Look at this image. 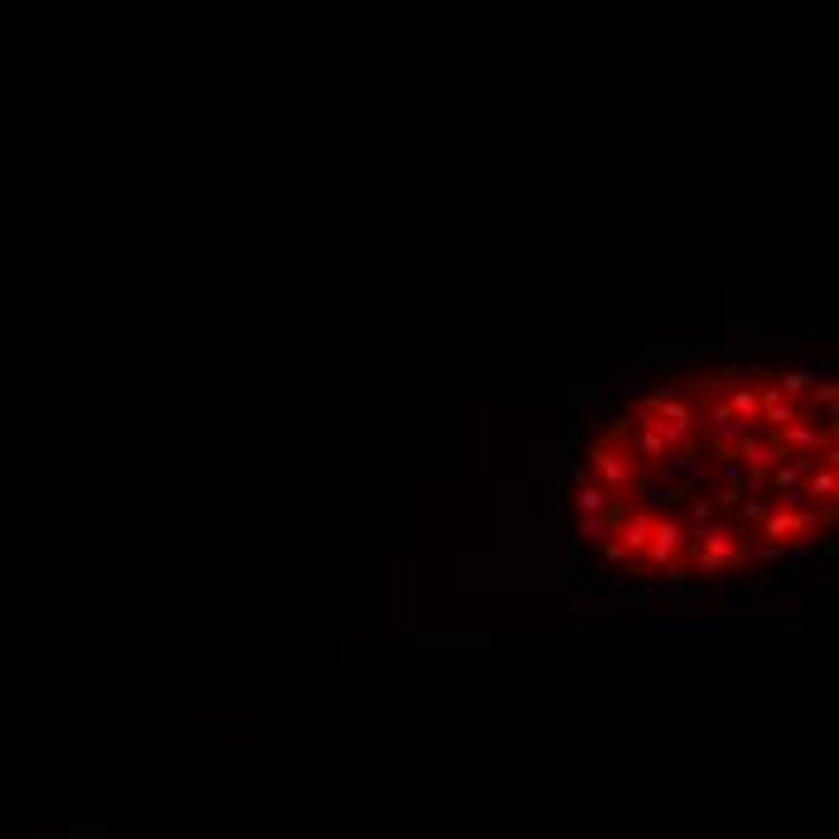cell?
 <instances>
[{
    "mask_svg": "<svg viewBox=\"0 0 839 839\" xmlns=\"http://www.w3.org/2000/svg\"><path fill=\"white\" fill-rule=\"evenodd\" d=\"M627 415H637L642 425H651V430L676 449V444H685V439H695V434H700V401H695V381H690V386L651 391V396H642V401L627 410Z\"/></svg>",
    "mask_w": 839,
    "mask_h": 839,
    "instance_id": "obj_1",
    "label": "cell"
},
{
    "mask_svg": "<svg viewBox=\"0 0 839 839\" xmlns=\"http://www.w3.org/2000/svg\"><path fill=\"white\" fill-rule=\"evenodd\" d=\"M685 565L704 569V574H729V569L748 565V560H743V536L733 531L729 516L685 526Z\"/></svg>",
    "mask_w": 839,
    "mask_h": 839,
    "instance_id": "obj_2",
    "label": "cell"
},
{
    "mask_svg": "<svg viewBox=\"0 0 839 839\" xmlns=\"http://www.w3.org/2000/svg\"><path fill=\"white\" fill-rule=\"evenodd\" d=\"M584 473L594 478L598 488L608 492L613 502H637V492H642V463L627 454L623 444H613V439H598V444H589V454H584Z\"/></svg>",
    "mask_w": 839,
    "mask_h": 839,
    "instance_id": "obj_3",
    "label": "cell"
},
{
    "mask_svg": "<svg viewBox=\"0 0 839 839\" xmlns=\"http://www.w3.org/2000/svg\"><path fill=\"white\" fill-rule=\"evenodd\" d=\"M753 483L762 488V478L777 468V463L786 459V444H782V434H772V430H748L738 444H733V454H729Z\"/></svg>",
    "mask_w": 839,
    "mask_h": 839,
    "instance_id": "obj_4",
    "label": "cell"
},
{
    "mask_svg": "<svg viewBox=\"0 0 839 839\" xmlns=\"http://www.w3.org/2000/svg\"><path fill=\"white\" fill-rule=\"evenodd\" d=\"M642 560H651V565L666 569V574L685 569V521L656 512V526H651V541H647V550H642Z\"/></svg>",
    "mask_w": 839,
    "mask_h": 839,
    "instance_id": "obj_5",
    "label": "cell"
},
{
    "mask_svg": "<svg viewBox=\"0 0 839 839\" xmlns=\"http://www.w3.org/2000/svg\"><path fill=\"white\" fill-rule=\"evenodd\" d=\"M782 444L786 454H806V459H820V454H830L835 449V425H820V415L801 406V415L791 420L782 430Z\"/></svg>",
    "mask_w": 839,
    "mask_h": 839,
    "instance_id": "obj_6",
    "label": "cell"
},
{
    "mask_svg": "<svg viewBox=\"0 0 839 839\" xmlns=\"http://www.w3.org/2000/svg\"><path fill=\"white\" fill-rule=\"evenodd\" d=\"M651 526H656V512H651L647 502H623L618 512H613V526H608V536L627 550V560L632 555H642L651 541Z\"/></svg>",
    "mask_w": 839,
    "mask_h": 839,
    "instance_id": "obj_7",
    "label": "cell"
},
{
    "mask_svg": "<svg viewBox=\"0 0 839 839\" xmlns=\"http://www.w3.org/2000/svg\"><path fill=\"white\" fill-rule=\"evenodd\" d=\"M753 381H758V430H772L782 434L796 415H801V406L796 401H786L782 391H777V381H772V372H762V367H753Z\"/></svg>",
    "mask_w": 839,
    "mask_h": 839,
    "instance_id": "obj_8",
    "label": "cell"
},
{
    "mask_svg": "<svg viewBox=\"0 0 839 839\" xmlns=\"http://www.w3.org/2000/svg\"><path fill=\"white\" fill-rule=\"evenodd\" d=\"M835 459H839L835 449H830V454H820L815 468L806 473V483H801L806 502L820 507V512H830V516H835V502H839V468H835Z\"/></svg>",
    "mask_w": 839,
    "mask_h": 839,
    "instance_id": "obj_9",
    "label": "cell"
},
{
    "mask_svg": "<svg viewBox=\"0 0 839 839\" xmlns=\"http://www.w3.org/2000/svg\"><path fill=\"white\" fill-rule=\"evenodd\" d=\"M618 507H623V502H613V497L579 468V478H574V516H613Z\"/></svg>",
    "mask_w": 839,
    "mask_h": 839,
    "instance_id": "obj_10",
    "label": "cell"
},
{
    "mask_svg": "<svg viewBox=\"0 0 839 839\" xmlns=\"http://www.w3.org/2000/svg\"><path fill=\"white\" fill-rule=\"evenodd\" d=\"M772 381H777V391H782L786 401H796V406H806L815 396V386H820V377L806 372V367H782V372H772Z\"/></svg>",
    "mask_w": 839,
    "mask_h": 839,
    "instance_id": "obj_11",
    "label": "cell"
},
{
    "mask_svg": "<svg viewBox=\"0 0 839 839\" xmlns=\"http://www.w3.org/2000/svg\"><path fill=\"white\" fill-rule=\"evenodd\" d=\"M574 521H579V536H584V541H603V536H608V526H613V516H574Z\"/></svg>",
    "mask_w": 839,
    "mask_h": 839,
    "instance_id": "obj_12",
    "label": "cell"
}]
</instances>
